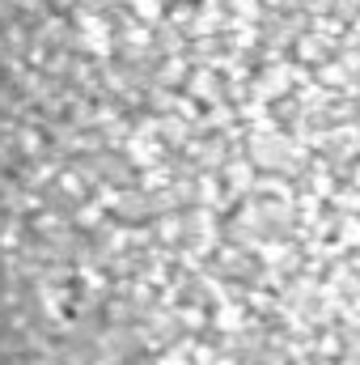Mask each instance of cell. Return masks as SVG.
Here are the masks:
<instances>
[{"label":"cell","instance_id":"obj_1","mask_svg":"<svg viewBox=\"0 0 360 365\" xmlns=\"http://www.w3.org/2000/svg\"><path fill=\"white\" fill-rule=\"evenodd\" d=\"M0 365H360V0H0Z\"/></svg>","mask_w":360,"mask_h":365}]
</instances>
